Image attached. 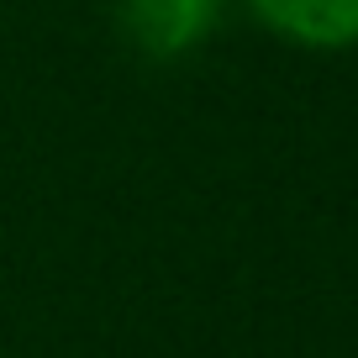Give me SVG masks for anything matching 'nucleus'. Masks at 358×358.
Here are the masks:
<instances>
[{
	"label": "nucleus",
	"instance_id": "1",
	"mask_svg": "<svg viewBox=\"0 0 358 358\" xmlns=\"http://www.w3.org/2000/svg\"><path fill=\"white\" fill-rule=\"evenodd\" d=\"M222 6L227 0H116V16L137 53L174 64L216 32Z\"/></svg>",
	"mask_w": 358,
	"mask_h": 358
},
{
	"label": "nucleus",
	"instance_id": "2",
	"mask_svg": "<svg viewBox=\"0 0 358 358\" xmlns=\"http://www.w3.org/2000/svg\"><path fill=\"white\" fill-rule=\"evenodd\" d=\"M264 32L311 53L358 48V0H243Z\"/></svg>",
	"mask_w": 358,
	"mask_h": 358
}]
</instances>
